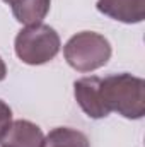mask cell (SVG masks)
<instances>
[{"label":"cell","mask_w":145,"mask_h":147,"mask_svg":"<svg viewBox=\"0 0 145 147\" xmlns=\"http://www.w3.org/2000/svg\"><path fill=\"white\" fill-rule=\"evenodd\" d=\"M10 121H12V110L7 103H3L0 99V134Z\"/></svg>","instance_id":"9c48e42d"},{"label":"cell","mask_w":145,"mask_h":147,"mask_svg":"<svg viewBox=\"0 0 145 147\" xmlns=\"http://www.w3.org/2000/svg\"><path fill=\"white\" fill-rule=\"evenodd\" d=\"M5 77H7V67H5V62H3L2 57H0V82H2Z\"/></svg>","instance_id":"30bf717a"},{"label":"cell","mask_w":145,"mask_h":147,"mask_svg":"<svg viewBox=\"0 0 145 147\" xmlns=\"http://www.w3.org/2000/svg\"><path fill=\"white\" fill-rule=\"evenodd\" d=\"M97 10L123 24H138L145 19V0H97Z\"/></svg>","instance_id":"8992f818"},{"label":"cell","mask_w":145,"mask_h":147,"mask_svg":"<svg viewBox=\"0 0 145 147\" xmlns=\"http://www.w3.org/2000/svg\"><path fill=\"white\" fill-rule=\"evenodd\" d=\"M111 43L99 33L82 31L73 34L63 46L67 63L77 72H94L111 58Z\"/></svg>","instance_id":"7a4b0ae2"},{"label":"cell","mask_w":145,"mask_h":147,"mask_svg":"<svg viewBox=\"0 0 145 147\" xmlns=\"http://www.w3.org/2000/svg\"><path fill=\"white\" fill-rule=\"evenodd\" d=\"M41 147H91L85 134L70 127H56L43 139Z\"/></svg>","instance_id":"ba28073f"},{"label":"cell","mask_w":145,"mask_h":147,"mask_svg":"<svg viewBox=\"0 0 145 147\" xmlns=\"http://www.w3.org/2000/svg\"><path fill=\"white\" fill-rule=\"evenodd\" d=\"M51 0H17L12 7V14L17 22L24 26L41 24L50 12Z\"/></svg>","instance_id":"52a82bcc"},{"label":"cell","mask_w":145,"mask_h":147,"mask_svg":"<svg viewBox=\"0 0 145 147\" xmlns=\"http://www.w3.org/2000/svg\"><path fill=\"white\" fill-rule=\"evenodd\" d=\"M101 98L111 113H118L128 120H138L145 115V82L132 74H114L101 79Z\"/></svg>","instance_id":"6da1fadb"},{"label":"cell","mask_w":145,"mask_h":147,"mask_svg":"<svg viewBox=\"0 0 145 147\" xmlns=\"http://www.w3.org/2000/svg\"><path fill=\"white\" fill-rule=\"evenodd\" d=\"M101 79L96 75L82 77L73 82V94L82 111L94 120L106 118L109 111L106 110L103 98H101Z\"/></svg>","instance_id":"277c9868"},{"label":"cell","mask_w":145,"mask_h":147,"mask_svg":"<svg viewBox=\"0 0 145 147\" xmlns=\"http://www.w3.org/2000/svg\"><path fill=\"white\" fill-rule=\"evenodd\" d=\"M3 2H5V3H9V5H14L17 0H3Z\"/></svg>","instance_id":"8fae6325"},{"label":"cell","mask_w":145,"mask_h":147,"mask_svg":"<svg viewBox=\"0 0 145 147\" xmlns=\"http://www.w3.org/2000/svg\"><path fill=\"white\" fill-rule=\"evenodd\" d=\"M43 130L29 120H12L0 134V147H41Z\"/></svg>","instance_id":"5b68a950"},{"label":"cell","mask_w":145,"mask_h":147,"mask_svg":"<svg viewBox=\"0 0 145 147\" xmlns=\"http://www.w3.org/2000/svg\"><path fill=\"white\" fill-rule=\"evenodd\" d=\"M58 33L48 24H34L21 29L14 41L17 58L28 65H43L51 62L60 51Z\"/></svg>","instance_id":"3957f363"}]
</instances>
